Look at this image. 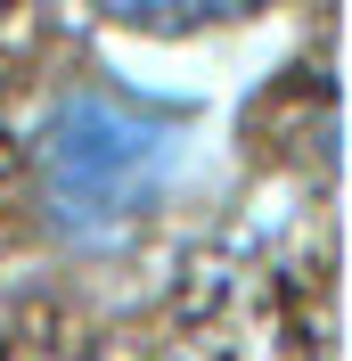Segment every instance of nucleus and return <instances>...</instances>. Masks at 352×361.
Masks as SVG:
<instances>
[{
	"instance_id": "2",
	"label": "nucleus",
	"mask_w": 352,
	"mask_h": 361,
	"mask_svg": "<svg viewBox=\"0 0 352 361\" xmlns=\"http://www.w3.org/2000/svg\"><path fill=\"white\" fill-rule=\"evenodd\" d=\"M115 25L132 33H197V25H221V17H246L263 0H99Z\"/></svg>"
},
{
	"instance_id": "1",
	"label": "nucleus",
	"mask_w": 352,
	"mask_h": 361,
	"mask_svg": "<svg viewBox=\"0 0 352 361\" xmlns=\"http://www.w3.org/2000/svg\"><path fill=\"white\" fill-rule=\"evenodd\" d=\"M189 123L123 90H66L33 140V189L58 238L74 247H107L139 230L180 180Z\"/></svg>"
}]
</instances>
